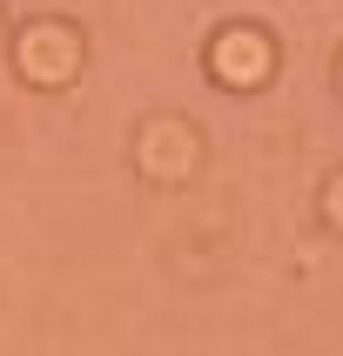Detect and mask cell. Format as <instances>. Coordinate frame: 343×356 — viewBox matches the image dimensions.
Masks as SVG:
<instances>
[{
  "mask_svg": "<svg viewBox=\"0 0 343 356\" xmlns=\"http://www.w3.org/2000/svg\"><path fill=\"white\" fill-rule=\"evenodd\" d=\"M209 74L222 88H262V81L276 74V40L262 34V27H222L216 47H209Z\"/></svg>",
  "mask_w": 343,
  "mask_h": 356,
  "instance_id": "cell-1",
  "label": "cell"
},
{
  "mask_svg": "<svg viewBox=\"0 0 343 356\" xmlns=\"http://www.w3.org/2000/svg\"><path fill=\"white\" fill-rule=\"evenodd\" d=\"M81 67V40L74 27H61V20H40L20 34V74L34 81V88H61V81H74Z\"/></svg>",
  "mask_w": 343,
  "mask_h": 356,
  "instance_id": "cell-2",
  "label": "cell"
},
{
  "mask_svg": "<svg viewBox=\"0 0 343 356\" xmlns=\"http://www.w3.org/2000/svg\"><path fill=\"white\" fill-rule=\"evenodd\" d=\"M323 209H330V222H337V229H343V175L330 181V195H323Z\"/></svg>",
  "mask_w": 343,
  "mask_h": 356,
  "instance_id": "cell-3",
  "label": "cell"
}]
</instances>
